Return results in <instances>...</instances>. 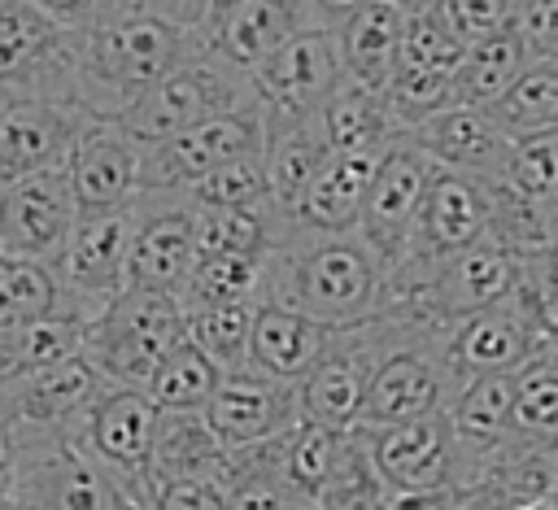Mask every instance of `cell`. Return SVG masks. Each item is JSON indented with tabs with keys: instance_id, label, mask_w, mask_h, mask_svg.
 Here are the masks:
<instances>
[{
	"instance_id": "obj_1",
	"label": "cell",
	"mask_w": 558,
	"mask_h": 510,
	"mask_svg": "<svg viewBox=\"0 0 558 510\" xmlns=\"http://www.w3.org/2000/svg\"><path fill=\"white\" fill-rule=\"evenodd\" d=\"M192 0H118L78 35V109L122 122L166 74L205 48Z\"/></svg>"
},
{
	"instance_id": "obj_2",
	"label": "cell",
	"mask_w": 558,
	"mask_h": 510,
	"mask_svg": "<svg viewBox=\"0 0 558 510\" xmlns=\"http://www.w3.org/2000/svg\"><path fill=\"white\" fill-rule=\"evenodd\" d=\"M388 266L357 231H283L270 253L262 305H292L323 327L371 323L384 305Z\"/></svg>"
},
{
	"instance_id": "obj_3",
	"label": "cell",
	"mask_w": 558,
	"mask_h": 510,
	"mask_svg": "<svg viewBox=\"0 0 558 510\" xmlns=\"http://www.w3.org/2000/svg\"><path fill=\"white\" fill-rule=\"evenodd\" d=\"M187 340V314L179 296L122 288L87 327L83 362L118 388H148L157 366Z\"/></svg>"
},
{
	"instance_id": "obj_4",
	"label": "cell",
	"mask_w": 558,
	"mask_h": 510,
	"mask_svg": "<svg viewBox=\"0 0 558 510\" xmlns=\"http://www.w3.org/2000/svg\"><path fill=\"white\" fill-rule=\"evenodd\" d=\"M22 466L13 510H148L83 440L74 427L17 432Z\"/></svg>"
},
{
	"instance_id": "obj_5",
	"label": "cell",
	"mask_w": 558,
	"mask_h": 510,
	"mask_svg": "<svg viewBox=\"0 0 558 510\" xmlns=\"http://www.w3.org/2000/svg\"><path fill=\"white\" fill-rule=\"evenodd\" d=\"M414 336H440V331H418L388 314H375L371 323H357V327H340L327 340L314 371L296 384L301 418L336 427V432H353L362 423V405H366V392H371L379 366L388 362L392 349H401Z\"/></svg>"
},
{
	"instance_id": "obj_6",
	"label": "cell",
	"mask_w": 558,
	"mask_h": 510,
	"mask_svg": "<svg viewBox=\"0 0 558 510\" xmlns=\"http://www.w3.org/2000/svg\"><path fill=\"white\" fill-rule=\"evenodd\" d=\"M253 105H262L253 74L240 70L231 57H222L214 44H205L174 74H166L122 118V126L140 144H161V139H174V135H183V131H192L209 118L240 113V109H253Z\"/></svg>"
},
{
	"instance_id": "obj_7",
	"label": "cell",
	"mask_w": 558,
	"mask_h": 510,
	"mask_svg": "<svg viewBox=\"0 0 558 510\" xmlns=\"http://www.w3.org/2000/svg\"><path fill=\"white\" fill-rule=\"evenodd\" d=\"M78 31L35 0H0V100L78 105Z\"/></svg>"
},
{
	"instance_id": "obj_8",
	"label": "cell",
	"mask_w": 558,
	"mask_h": 510,
	"mask_svg": "<svg viewBox=\"0 0 558 510\" xmlns=\"http://www.w3.org/2000/svg\"><path fill=\"white\" fill-rule=\"evenodd\" d=\"M135 201L105 214H78L61 262L52 266L65 292V318L92 327V318L126 288L131 244H135Z\"/></svg>"
},
{
	"instance_id": "obj_9",
	"label": "cell",
	"mask_w": 558,
	"mask_h": 510,
	"mask_svg": "<svg viewBox=\"0 0 558 510\" xmlns=\"http://www.w3.org/2000/svg\"><path fill=\"white\" fill-rule=\"evenodd\" d=\"M362 436L371 445L375 471L388 493H471L475 484V466L449 414H432L418 423L379 427Z\"/></svg>"
},
{
	"instance_id": "obj_10",
	"label": "cell",
	"mask_w": 558,
	"mask_h": 510,
	"mask_svg": "<svg viewBox=\"0 0 558 510\" xmlns=\"http://www.w3.org/2000/svg\"><path fill=\"white\" fill-rule=\"evenodd\" d=\"M458 388H462V379L449 366L445 331L440 336H414L401 349H392L388 362L379 366L357 427L379 432V427H401V423H418L432 414H449Z\"/></svg>"
},
{
	"instance_id": "obj_11",
	"label": "cell",
	"mask_w": 558,
	"mask_h": 510,
	"mask_svg": "<svg viewBox=\"0 0 558 510\" xmlns=\"http://www.w3.org/2000/svg\"><path fill=\"white\" fill-rule=\"evenodd\" d=\"M266 157V105L209 118L174 139L144 144V187L140 192H187L205 174Z\"/></svg>"
},
{
	"instance_id": "obj_12",
	"label": "cell",
	"mask_w": 558,
	"mask_h": 510,
	"mask_svg": "<svg viewBox=\"0 0 558 510\" xmlns=\"http://www.w3.org/2000/svg\"><path fill=\"white\" fill-rule=\"evenodd\" d=\"M135 244L126 266V288L179 296L192 283L201 257V209L183 192H140L135 196Z\"/></svg>"
},
{
	"instance_id": "obj_13",
	"label": "cell",
	"mask_w": 558,
	"mask_h": 510,
	"mask_svg": "<svg viewBox=\"0 0 558 510\" xmlns=\"http://www.w3.org/2000/svg\"><path fill=\"white\" fill-rule=\"evenodd\" d=\"M161 410L144 388L105 384L87 414L78 418V440L135 493L153 506V445H157Z\"/></svg>"
},
{
	"instance_id": "obj_14",
	"label": "cell",
	"mask_w": 558,
	"mask_h": 510,
	"mask_svg": "<svg viewBox=\"0 0 558 510\" xmlns=\"http://www.w3.org/2000/svg\"><path fill=\"white\" fill-rule=\"evenodd\" d=\"M74 222H78V201L65 166L22 179L9 192H0V257L57 266Z\"/></svg>"
},
{
	"instance_id": "obj_15",
	"label": "cell",
	"mask_w": 558,
	"mask_h": 510,
	"mask_svg": "<svg viewBox=\"0 0 558 510\" xmlns=\"http://www.w3.org/2000/svg\"><path fill=\"white\" fill-rule=\"evenodd\" d=\"M257 96L266 113L275 118H318L323 105L340 92L344 83V61H340V39L336 31H301L288 39L275 57H266L253 70Z\"/></svg>"
},
{
	"instance_id": "obj_16",
	"label": "cell",
	"mask_w": 558,
	"mask_h": 510,
	"mask_svg": "<svg viewBox=\"0 0 558 510\" xmlns=\"http://www.w3.org/2000/svg\"><path fill=\"white\" fill-rule=\"evenodd\" d=\"M432 174H436V161L410 135H401L379 157V166H375V179H371V192H366V205H362L357 235L375 248V257L388 270L405 253V240H410V227L418 218V205L427 196Z\"/></svg>"
},
{
	"instance_id": "obj_17",
	"label": "cell",
	"mask_w": 558,
	"mask_h": 510,
	"mask_svg": "<svg viewBox=\"0 0 558 510\" xmlns=\"http://www.w3.org/2000/svg\"><path fill=\"white\" fill-rule=\"evenodd\" d=\"M445 353L458 379L475 375H519L536 357H545V331L523 296H510L493 309H480L445 331Z\"/></svg>"
},
{
	"instance_id": "obj_18",
	"label": "cell",
	"mask_w": 558,
	"mask_h": 510,
	"mask_svg": "<svg viewBox=\"0 0 558 510\" xmlns=\"http://www.w3.org/2000/svg\"><path fill=\"white\" fill-rule=\"evenodd\" d=\"M65 174H70L78 214L122 209L144 187V144L122 122L87 118L65 157Z\"/></svg>"
},
{
	"instance_id": "obj_19",
	"label": "cell",
	"mask_w": 558,
	"mask_h": 510,
	"mask_svg": "<svg viewBox=\"0 0 558 510\" xmlns=\"http://www.w3.org/2000/svg\"><path fill=\"white\" fill-rule=\"evenodd\" d=\"M87 118L65 100H0V192L65 166Z\"/></svg>"
},
{
	"instance_id": "obj_20",
	"label": "cell",
	"mask_w": 558,
	"mask_h": 510,
	"mask_svg": "<svg viewBox=\"0 0 558 510\" xmlns=\"http://www.w3.org/2000/svg\"><path fill=\"white\" fill-rule=\"evenodd\" d=\"M205 418L214 436L227 445V453L257 449V445L288 436L301 423V392L296 384H279L257 371H235L214 392Z\"/></svg>"
},
{
	"instance_id": "obj_21",
	"label": "cell",
	"mask_w": 558,
	"mask_h": 510,
	"mask_svg": "<svg viewBox=\"0 0 558 510\" xmlns=\"http://www.w3.org/2000/svg\"><path fill=\"white\" fill-rule=\"evenodd\" d=\"M410 139L440 166L466 179H480L488 187H501L510 179V161H514V139L497 126V118L488 109H466L453 105L445 113H436L432 122H423L418 131H410Z\"/></svg>"
},
{
	"instance_id": "obj_22",
	"label": "cell",
	"mask_w": 558,
	"mask_h": 510,
	"mask_svg": "<svg viewBox=\"0 0 558 510\" xmlns=\"http://www.w3.org/2000/svg\"><path fill=\"white\" fill-rule=\"evenodd\" d=\"M336 336V327H323L318 318L292 309V305H257L253 318V344H248V366L266 379L279 384H301L314 362L323 357L327 340Z\"/></svg>"
},
{
	"instance_id": "obj_23",
	"label": "cell",
	"mask_w": 558,
	"mask_h": 510,
	"mask_svg": "<svg viewBox=\"0 0 558 510\" xmlns=\"http://www.w3.org/2000/svg\"><path fill=\"white\" fill-rule=\"evenodd\" d=\"M388 153V148H384ZM384 153H336L314 183L305 187V196L296 201V209L288 214V231H357L362 222V205L375 179V166Z\"/></svg>"
},
{
	"instance_id": "obj_24",
	"label": "cell",
	"mask_w": 558,
	"mask_h": 510,
	"mask_svg": "<svg viewBox=\"0 0 558 510\" xmlns=\"http://www.w3.org/2000/svg\"><path fill=\"white\" fill-rule=\"evenodd\" d=\"M405 26L410 13L392 0H366L340 31V61H344V78L371 92H384L401 65V44H405Z\"/></svg>"
},
{
	"instance_id": "obj_25",
	"label": "cell",
	"mask_w": 558,
	"mask_h": 510,
	"mask_svg": "<svg viewBox=\"0 0 558 510\" xmlns=\"http://www.w3.org/2000/svg\"><path fill=\"white\" fill-rule=\"evenodd\" d=\"M331 144L318 126V118H275L266 113V183H270V205L275 214L296 209V201L305 196V187L314 183V174L331 161Z\"/></svg>"
},
{
	"instance_id": "obj_26",
	"label": "cell",
	"mask_w": 558,
	"mask_h": 510,
	"mask_svg": "<svg viewBox=\"0 0 558 510\" xmlns=\"http://www.w3.org/2000/svg\"><path fill=\"white\" fill-rule=\"evenodd\" d=\"M514 392H519V375H475L458 388V397L449 405L453 432H458V440H462V449L475 466V484H480L484 466L510 445Z\"/></svg>"
},
{
	"instance_id": "obj_27",
	"label": "cell",
	"mask_w": 558,
	"mask_h": 510,
	"mask_svg": "<svg viewBox=\"0 0 558 510\" xmlns=\"http://www.w3.org/2000/svg\"><path fill=\"white\" fill-rule=\"evenodd\" d=\"M314 17L305 9V0H244L214 35V48L222 57H231L240 70H257L266 57H275L288 39H296L301 31H310Z\"/></svg>"
},
{
	"instance_id": "obj_28",
	"label": "cell",
	"mask_w": 558,
	"mask_h": 510,
	"mask_svg": "<svg viewBox=\"0 0 558 510\" xmlns=\"http://www.w3.org/2000/svg\"><path fill=\"white\" fill-rule=\"evenodd\" d=\"M231 453L205 414H166L153 445V488L174 479H227Z\"/></svg>"
},
{
	"instance_id": "obj_29",
	"label": "cell",
	"mask_w": 558,
	"mask_h": 510,
	"mask_svg": "<svg viewBox=\"0 0 558 510\" xmlns=\"http://www.w3.org/2000/svg\"><path fill=\"white\" fill-rule=\"evenodd\" d=\"M318 126L331 144V153H384L401 139V126L384 100V92L357 87V83H340V92L323 105Z\"/></svg>"
},
{
	"instance_id": "obj_30",
	"label": "cell",
	"mask_w": 558,
	"mask_h": 510,
	"mask_svg": "<svg viewBox=\"0 0 558 510\" xmlns=\"http://www.w3.org/2000/svg\"><path fill=\"white\" fill-rule=\"evenodd\" d=\"M527 65H532V52H527L519 26H506L488 39L471 44L462 65H458V78H453V105L493 109L523 78Z\"/></svg>"
},
{
	"instance_id": "obj_31",
	"label": "cell",
	"mask_w": 558,
	"mask_h": 510,
	"mask_svg": "<svg viewBox=\"0 0 558 510\" xmlns=\"http://www.w3.org/2000/svg\"><path fill=\"white\" fill-rule=\"evenodd\" d=\"M83 323L70 318H39L22 327H0V392L35 371L61 366L70 357H83Z\"/></svg>"
},
{
	"instance_id": "obj_32",
	"label": "cell",
	"mask_w": 558,
	"mask_h": 510,
	"mask_svg": "<svg viewBox=\"0 0 558 510\" xmlns=\"http://www.w3.org/2000/svg\"><path fill=\"white\" fill-rule=\"evenodd\" d=\"M506 449L558 458V366L549 357H536L532 366L519 371L514 427Z\"/></svg>"
},
{
	"instance_id": "obj_33",
	"label": "cell",
	"mask_w": 558,
	"mask_h": 510,
	"mask_svg": "<svg viewBox=\"0 0 558 510\" xmlns=\"http://www.w3.org/2000/svg\"><path fill=\"white\" fill-rule=\"evenodd\" d=\"M349 436H353V432H336V427H323V423H305V418H301L288 436L270 440V458H275V466L283 471V479H288L305 501H314V497L323 493V484L331 479V471H336V462H340Z\"/></svg>"
},
{
	"instance_id": "obj_34",
	"label": "cell",
	"mask_w": 558,
	"mask_h": 510,
	"mask_svg": "<svg viewBox=\"0 0 558 510\" xmlns=\"http://www.w3.org/2000/svg\"><path fill=\"white\" fill-rule=\"evenodd\" d=\"M222 379H227V371L209 357V353H201L192 340H183L161 366H157V375L148 379V397L157 401V410H166V414H205L209 410V401H214V392L222 388Z\"/></svg>"
},
{
	"instance_id": "obj_35",
	"label": "cell",
	"mask_w": 558,
	"mask_h": 510,
	"mask_svg": "<svg viewBox=\"0 0 558 510\" xmlns=\"http://www.w3.org/2000/svg\"><path fill=\"white\" fill-rule=\"evenodd\" d=\"M488 113L510 139L558 131V61H532L523 78Z\"/></svg>"
},
{
	"instance_id": "obj_36",
	"label": "cell",
	"mask_w": 558,
	"mask_h": 510,
	"mask_svg": "<svg viewBox=\"0 0 558 510\" xmlns=\"http://www.w3.org/2000/svg\"><path fill=\"white\" fill-rule=\"evenodd\" d=\"M187 314V340L209 353L227 375L248 366V344H253V318L257 305L253 301H235V305H192Z\"/></svg>"
},
{
	"instance_id": "obj_37",
	"label": "cell",
	"mask_w": 558,
	"mask_h": 510,
	"mask_svg": "<svg viewBox=\"0 0 558 510\" xmlns=\"http://www.w3.org/2000/svg\"><path fill=\"white\" fill-rule=\"evenodd\" d=\"M506 187L527 196L558 222V131L514 139V161H510Z\"/></svg>"
},
{
	"instance_id": "obj_38",
	"label": "cell",
	"mask_w": 558,
	"mask_h": 510,
	"mask_svg": "<svg viewBox=\"0 0 558 510\" xmlns=\"http://www.w3.org/2000/svg\"><path fill=\"white\" fill-rule=\"evenodd\" d=\"M183 196L196 209H262V205H270L266 161L262 157H248V161L222 166V170L205 174L201 183H192Z\"/></svg>"
},
{
	"instance_id": "obj_39",
	"label": "cell",
	"mask_w": 558,
	"mask_h": 510,
	"mask_svg": "<svg viewBox=\"0 0 558 510\" xmlns=\"http://www.w3.org/2000/svg\"><path fill=\"white\" fill-rule=\"evenodd\" d=\"M462 57H466V44H462V39L449 31V22H445L436 9L410 13L405 44H401V65H414V70H436V74H453V78H458Z\"/></svg>"
},
{
	"instance_id": "obj_40",
	"label": "cell",
	"mask_w": 558,
	"mask_h": 510,
	"mask_svg": "<svg viewBox=\"0 0 558 510\" xmlns=\"http://www.w3.org/2000/svg\"><path fill=\"white\" fill-rule=\"evenodd\" d=\"M432 9L449 22V31L466 48L488 39V35H497V31H506V26H514V17H519V0H440Z\"/></svg>"
},
{
	"instance_id": "obj_41",
	"label": "cell",
	"mask_w": 558,
	"mask_h": 510,
	"mask_svg": "<svg viewBox=\"0 0 558 510\" xmlns=\"http://www.w3.org/2000/svg\"><path fill=\"white\" fill-rule=\"evenodd\" d=\"M514 26L532 61H558V0H519Z\"/></svg>"
},
{
	"instance_id": "obj_42",
	"label": "cell",
	"mask_w": 558,
	"mask_h": 510,
	"mask_svg": "<svg viewBox=\"0 0 558 510\" xmlns=\"http://www.w3.org/2000/svg\"><path fill=\"white\" fill-rule=\"evenodd\" d=\"M148 510H231L222 479H174L153 488Z\"/></svg>"
},
{
	"instance_id": "obj_43",
	"label": "cell",
	"mask_w": 558,
	"mask_h": 510,
	"mask_svg": "<svg viewBox=\"0 0 558 510\" xmlns=\"http://www.w3.org/2000/svg\"><path fill=\"white\" fill-rule=\"evenodd\" d=\"M35 4H39L52 22H61L65 31H78V35H83V31H87L92 22H100L118 0H35Z\"/></svg>"
},
{
	"instance_id": "obj_44",
	"label": "cell",
	"mask_w": 558,
	"mask_h": 510,
	"mask_svg": "<svg viewBox=\"0 0 558 510\" xmlns=\"http://www.w3.org/2000/svg\"><path fill=\"white\" fill-rule=\"evenodd\" d=\"M17 466H22L17 427H13L9 418H0V510H13V497H17Z\"/></svg>"
},
{
	"instance_id": "obj_45",
	"label": "cell",
	"mask_w": 558,
	"mask_h": 510,
	"mask_svg": "<svg viewBox=\"0 0 558 510\" xmlns=\"http://www.w3.org/2000/svg\"><path fill=\"white\" fill-rule=\"evenodd\" d=\"M362 4L366 0H305V9H310V17H314L318 31H340Z\"/></svg>"
},
{
	"instance_id": "obj_46",
	"label": "cell",
	"mask_w": 558,
	"mask_h": 510,
	"mask_svg": "<svg viewBox=\"0 0 558 510\" xmlns=\"http://www.w3.org/2000/svg\"><path fill=\"white\" fill-rule=\"evenodd\" d=\"M196 4V17H201V31H205V39L214 44V35H218V26L244 4V0H192Z\"/></svg>"
},
{
	"instance_id": "obj_47",
	"label": "cell",
	"mask_w": 558,
	"mask_h": 510,
	"mask_svg": "<svg viewBox=\"0 0 558 510\" xmlns=\"http://www.w3.org/2000/svg\"><path fill=\"white\" fill-rule=\"evenodd\" d=\"M532 270H536V279H541V283L558 288V227H554V235H549L545 253H541V257L532 262Z\"/></svg>"
},
{
	"instance_id": "obj_48",
	"label": "cell",
	"mask_w": 558,
	"mask_h": 510,
	"mask_svg": "<svg viewBox=\"0 0 558 510\" xmlns=\"http://www.w3.org/2000/svg\"><path fill=\"white\" fill-rule=\"evenodd\" d=\"M392 4H401L405 13H423V9H432V4H440V0H392Z\"/></svg>"
},
{
	"instance_id": "obj_49",
	"label": "cell",
	"mask_w": 558,
	"mask_h": 510,
	"mask_svg": "<svg viewBox=\"0 0 558 510\" xmlns=\"http://www.w3.org/2000/svg\"><path fill=\"white\" fill-rule=\"evenodd\" d=\"M514 510H558V497H541V501H527V506H514Z\"/></svg>"
},
{
	"instance_id": "obj_50",
	"label": "cell",
	"mask_w": 558,
	"mask_h": 510,
	"mask_svg": "<svg viewBox=\"0 0 558 510\" xmlns=\"http://www.w3.org/2000/svg\"><path fill=\"white\" fill-rule=\"evenodd\" d=\"M545 357H549V362H554V366H558V340H554V344H549V353H545Z\"/></svg>"
},
{
	"instance_id": "obj_51",
	"label": "cell",
	"mask_w": 558,
	"mask_h": 510,
	"mask_svg": "<svg viewBox=\"0 0 558 510\" xmlns=\"http://www.w3.org/2000/svg\"><path fill=\"white\" fill-rule=\"evenodd\" d=\"M296 510H318V506H314V501H305V506H296Z\"/></svg>"
},
{
	"instance_id": "obj_52",
	"label": "cell",
	"mask_w": 558,
	"mask_h": 510,
	"mask_svg": "<svg viewBox=\"0 0 558 510\" xmlns=\"http://www.w3.org/2000/svg\"><path fill=\"white\" fill-rule=\"evenodd\" d=\"M554 497H558V493H554Z\"/></svg>"
}]
</instances>
